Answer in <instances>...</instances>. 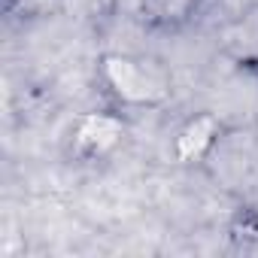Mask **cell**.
<instances>
[{
    "mask_svg": "<svg viewBox=\"0 0 258 258\" xmlns=\"http://www.w3.org/2000/svg\"><path fill=\"white\" fill-rule=\"evenodd\" d=\"M94 79L103 94V103L127 115L158 109L173 97L170 70L155 58L134 52H103L97 58Z\"/></svg>",
    "mask_w": 258,
    "mask_h": 258,
    "instance_id": "6da1fadb",
    "label": "cell"
},
{
    "mask_svg": "<svg viewBox=\"0 0 258 258\" xmlns=\"http://www.w3.org/2000/svg\"><path fill=\"white\" fill-rule=\"evenodd\" d=\"M127 137H131V115L115 109V106H100L79 112L64 131V155L73 164H103L112 161Z\"/></svg>",
    "mask_w": 258,
    "mask_h": 258,
    "instance_id": "7a4b0ae2",
    "label": "cell"
},
{
    "mask_svg": "<svg viewBox=\"0 0 258 258\" xmlns=\"http://www.w3.org/2000/svg\"><path fill=\"white\" fill-rule=\"evenodd\" d=\"M228 127H231V121H225L222 115H216L210 109L188 115L176 127L173 143H170L173 161L182 164V167H207L210 155L216 152V146L228 134Z\"/></svg>",
    "mask_w": 258,
    "mask_h": 258,
    "instance_id": "3957f363",
    "label": "cell"
},
{
    "mask_svg": "<svg viewBox=\"0 0 258 258\" xmlns=\"http://www.w3.org/2000/svg\"><path fill=\"white\" fill-rule=\"evenodd\" d=\"M198 0H143L140 13L152 28H176L195 13Z\"/></svg>",
    "mask_w": 258,
    "mask_h": 258,
    "instance_id": "277c9868",
    "label": "cell"
}]
</instances>
